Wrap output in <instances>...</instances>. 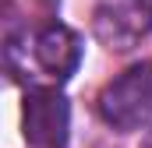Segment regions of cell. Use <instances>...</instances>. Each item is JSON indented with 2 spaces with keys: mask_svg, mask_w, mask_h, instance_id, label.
<instances>
[{
  "mask_svg": "<svg viewBox=\"0 0 152 148\" xmlns=\"http://www.w3.org/2000/svg\"><path fill=\"white\" fill-rule=\"evenodd\" d=\"M21 134L28 148H67L71 141L67 95L50 85H28L21 99Z\"/></svg>",
  "mask_w": 152,
  "mask_h": 148,
  "instance_id": "obj_2",
  "label": "cell"
},
{
  "mask_svg": "<svg viewBox=\"0 0 152 148\" xmlns=\"http://www.w3.org/2000/svg\"><path fill=\"white\" fill-rule=\"evenodd\" d=\"M92 32L106 49H134L152 36V0H96Z\"/></svg>",
  "mask_w": 152,
  "mask_h": 148,
  "instance_id": "obj_3",
  "label": "cell"
},
{
  "mask_svg": "<svg viewBox=\"0 0 152 148\" xmlns=\"http://www.w3.org/2000/svg\"><path fill=\"white\" fill-rule=\"evenodd\" d=\"M142 148H152V131L145 134V141H142Z\"/></svg>",
  "mask_w": 152,
  "mask_h": 148,
  "instance_id": "obj_5",
  "label": "cell"
},
{
  "mask_svg": "<svg viewBox=\"0 0 152 148\" xmlns=\"http://www.w3.org/2000/svg\"><path fill=\"white\" fill-rule=\"evenodd\" d=\"M39 4H42V7H57L60 0H39Z\"/></svg>",
  "mask_w": 152,
  "mask_h": 148,
  "instance_id": "obj_6",
  "label": "cell"
},
{
  "mask_svg": "<svg viewBox=\"0 0 152 148\" xmlns=\"http://www.w3.org/2000/svg\"><path fill=\"white\" fill-rule=\"evenodd\" d=\"M32 57L50 78L67 81L81 64V39L64 21H46L32 36Z\"/></svg>",
  "mask_w": 152,
  "mask_h": 148,
  "instance_id": "obj_4",
  "label": "cell"
},
{
  "mask_svg": "<svg viewBox=\"0 0 152 148\" xmlns=\"http://www.w3.org/2000/svg\"><path fill=\"white\" fill-rule=\"evenodd\" d=\"M96 110L103 116V123L120 134L145 127L152 120V60L131 64L113 81H106L96 99Z\"/></svg>",
  "mask_w": 152,
  "mask_h": 148,
  "instance_id": "obj_1",
  "label": "cell"
}]
</instances>
